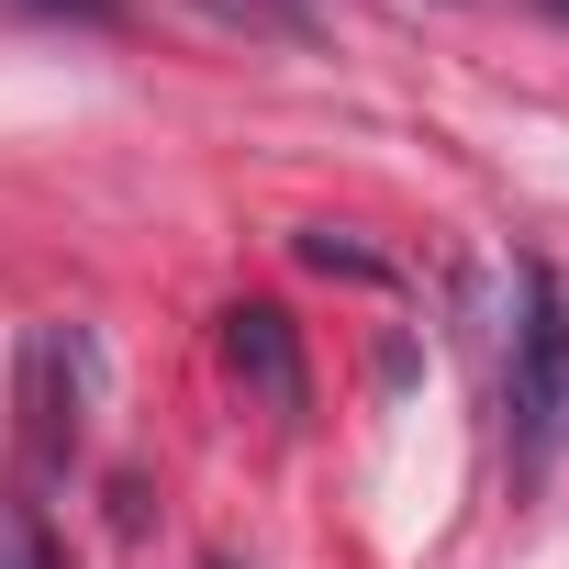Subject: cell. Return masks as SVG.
Segmentation results:
<instances>
[{
	"label": "cell",
	"mask_w": 569,
	"mask_h": 569,
	"mask_svg": "<svg viewBox=\"0 0 569 569\" xmlns=\"http://www.w3.org/2000/svg\"><path fill=\"white\" fill-rule=\"evenodd\" d=\"M502 402H513V469H547V458L569 447V302H558V279H547V268L513 279Z\"/></svg>",
	"instance_id": "6da1fadb"
},
{
	"label": "cell",
	"mask_w": 569,
	"mask_h": 569,
	"mask_svg": "<svg viewBox=\"0 0 569 569\" xmlns=\"http://www.w3.org/2000/svg\"><path fill=\"white\" fill-rule=\"evenodd\" d=\"M0 569H68L57 536H46V513H34L23 491H0Z\"/></svg>",
	"instance_id": "3957f363"
},
{
	"label": "cell",
	"mask_w": 569,
	"mask_h": 569,
	"mask_svg": "<svg viewBox=\"0 0 569 569\" xmlns=\"http://www.w3.org/2000/svg\"><path fill=\"white\" fill-rule=\"evenodd\" d=\"M223 369L257 391V413H313V369H302V336H291V313L279 302H234L223 313Z\"/></svg>",
	"instance_id": "7a4b0ae2"
},
{
	"label": "cell",
	"mask_w": 569,
	"mask_h": 569,
	"mask_svg": "<svg viewBox=\"0 0 569 569\" xmlns=\"http://www.w3.org/2000/svg\"><path fill=\"white\" fill-rule=\"evenodd\" d=\"M79 12H101V0H79Z\"/></svg>",
	"instance_id": "5b68a950"
},
{
	"label": "cell",
	"mask_w": 569,
	"mask_h": 569,
	"mask_svg": "<svg viewBox=\"0 0 569 569\" xmlns=\"http://www.w3.org/2000/svg\"><path fill=\"white\" fill-rule=\"evenodd\" d=\"M302 257H313V268H347V279H380V257H358V246H347V234H325V223L302 234Z\"/></svg>",
	"instance_id": "277c9868"
},
{
	"label": "cell",
	"mask_w": 569,
	"mask_h": 569,
	"mask_svg": "<svg viewBox=\"0 0 569 569\" xmlns=\"http://www.w3.org/2000/svg\"><path fill=\"white\" fill-rule=\"evenodd\" d=\"M547 12H569V0H547Z\"/></svg>",
	"instance_id": "8992f818"
}]
</instances>
